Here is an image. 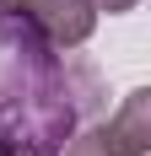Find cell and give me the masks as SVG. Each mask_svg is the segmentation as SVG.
<instances>
[{
	"instance_id": "6da1fadb",
	"label": "cell",
	"mask_w": 151,
	"mask_h": 156,
	"mask_svg": "<svg viewBox=\"0 0 151 156\" xmlns=\"http://www.w3.org/2000/svg\"><path fill=\"white\" fill-rule=\"evenodd\" d=\"M103 108V81L87 59L49 48H6L0 65V140L22 156H60Z\"/></svg>"
},
{
	"instance_id": "7a4b0ae2",
	"label": "cell",
	"mask_w": 151,
	"mask_h": 156,
	"mask_svg": "<svg viewBox=\"0 0 151 156\" xmlns=\"http://www.w3.org/2000/svg\"><path fill=\"white\" fill-rule=\"evenodd\" d=\"M97 27L87 0H0V43L6 48H49L70 54Z\"/></svg>"
},
{
	"instance_id": "3957f363",
	"label": "cell",
	"mask_w": 151,
	"mask_h": 156,
	"mask_svg": "<svg viewBox=\"0 0 151 156\" xmlns=\"http://www.w3.org/2000/svg\"><path fill=\"white\" fill-rule=\"evenodd\" d=\"M146 151H151V92L135 86L108 124H87L60 156H146Z\"/></svg>"
},
{
	"instance_id": "277c9868",
	"label": "cell",
	"mask_w": 151,
	"mask_h": 156,
	"mask_svg": "<svg viewBox=\"0 0 151 156\" xmlns=\"http://www.w3.org/2000/svg\"><path fill=\"white\" fill-rule=\"evenodd\" d=\"M92 11H108V16H119V11H135L140 0H87Z\"/></svg>"
},
{
	"instance_id": "5b68a950",
	"label": "cell",
	"mask_w": 151,
	"mask_h": 156,
	"mask_svg": "<svg viewBox=\"0 0 151 156\" xmlns=\"http://www.w3.org/2000/svg\"><path fill=\"white\" fill-rule=\"evenodd\" d=\"M0 156H22V151H16V145H11V140H0Z\"/></svg>"
}]
</instances>
